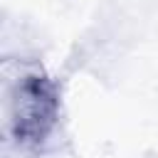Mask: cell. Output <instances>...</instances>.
Listing matches in <instances>:
<instances>
[{"instance_id": "6da1fadb", "label": "cell", "mask_w": 158, "mask_h": 158, "mask_svg": "<svg viewBox=\"0 0 158 158\" xmlns=\"http://www.w3.org/2000/svg\"><path fill=\"white\" fill-rule=\"evenodd\" d=\"M7 128L20 146H40L59 118L57 84L40 69L22 72L7 89Z\"/></svg>"}]
</instances>
